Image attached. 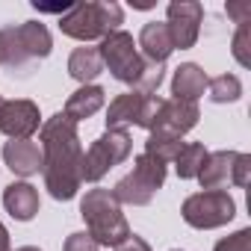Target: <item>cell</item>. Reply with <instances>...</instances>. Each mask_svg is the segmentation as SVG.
I'll list each match as a JSON object with an SVG mask.
<instances>
[{"mask_svg":"<svg viewBox=\"0 0 251 251\" xmlns=\"http://www.w3.org/2000/svg\"><path fill=\"white\" fill-rule=\"evenodd\" d=\"M42 172H45V186L56 201H71L80 192V166H83V145L77 124L65 115L56 112L50 115L42 130Z\"/></svg>","mask_w":251,"mask_h":251,"instance_id":"6da1fadb","label":"cell"},{"mask_svg":"<svg viewBox=\"0 0 251 251\" xmlns=\"http://www.w3.org/2000/svg\"><path fill=\"white\" fill-rule=\"evenodd\" d=\"M80 216L86 222V233L98 242V245H121L124 239H127L133 230L127 225V219H124L121 213V204L115 201V195L109 189H89L80 201Z\"/></svg>","mask_w":251,"mask_h":251,"instance_id":"7a4b0ae2","label":"cell"},{"mask_svg":"<svg viewBox=\"0 0 251 251\" xmlns=\"http://www.w3.org/2000/svg\"><path fill=\"white\" fill-rule=\"evenodd\" d=\"M124 24V12L112 0H92V3H71L59 18V30L77 42H92L115 33Z\"/></svg>","mask_w":251,"mask_h":251,"instance_id":"3957f363","label":"cell"},{"mask_svg":"<svg viewBox=\"0 0 251 251\" xmlns=\"http://www.w3.org/2000/svg\"><path fill=\"white\" fill-rule=\"evenodd\" d=\"M166 183V163H160L157 157L151 154H139L133 160V172L130 175H124L115 189H109L115 195L118 204H133V207H145L154 201V195L163 189Z\"/></svg>","mask_w":251,"mask_h":251,"instance_id":"277c9868","label":"cell"},{"mask_svg":"<svg viewBox=\"0 0 251 251\" xmlns=\"http://www.w3.org/2000/svg\"><path fill=\"white\" fill-rule=\"evenodd\" d=\"M98 53H100V62L109 68V74L118 80V83H127V86H139L148 62L142 59V53L136 50V42L130 33H124V30H115L109 36L100 39L98 45Z\"/></svg>","mask_w":251,"mask_h":251,"instance_id":"5b68a950","label":"cell"},{"mask_svg":"<svg viewBox=\"0 0 251 251\" xmlns=\"http://www.w3.org/2000/svg\"><path fill=\"white\" fill-rule=\"evenodd\" d=\"M133 151V139L127 130H106L103 136H98L92 142V148L83 154V166H80V177L86 183H98L109 169L121 166Z\"/></svg>","mask_w":251,"mask_h":251,"instance_id":"8992f818","label":"cell"},{"mask_svg":"<svg viewBox=\"0 0 251 251\" xmlns=\"http://www.w3.org/2000/svg\"><path fill=\"white\" fill-rule=\"evenodd\" d=\"M180 213H183V222L189 227H195V230H213V227L227 225L236 216V201L230 198L227 189H204V192L189 195L183 201Z\"/></svg>","mask_w":251,"mask_h":251,"instance_id":"52a82bcc","label":"cell"},{"mask_svg":"<svg viewBox=\"0 0 251 251\" xmlns=\"http://www.w3.org/2000/svg\"><path fill=\"white\" fill-rule=\"evenodd\" d=\"M166 15H169L166 27H169L172 45L180 50L195 48L198 33H201V21H204V6L198 0H172Z\"/></svg>","mask_w":251,"mask_h":251,"instance_id":"ba28073f","label":"cell"},{"mask_svg":"<svg viewBox=\"0 0 251 251\" xmlns=\"http://www.w3.org/2000/svg\"><path fill=\"white\" fill-rule=\"evenodd\" d=\"M42 127V112L33 100H6L0 98V133L9 139H30Z\"/></svg>","mask_w":251,"mask_h":251,"instance_id":"9c48e42d","label":"cell"},{"mask_svg":"<svg viewBox=\"0 0 251 251\" xmlns=\"http://www.w3.org/2000/svg\"><path fill=\"white\" fill-rule=\"evenodd\" d=\"M201 112H198V103H189V100H166L160 115H157V124L151 127V133H160V136H175V139H183L195 124H198Z\"/></svg>","mask_w":251,"mask_h":251,"instance_id":"30bf717a","label":"cell"},{"mask_svg":"<svg viewBox=\"0 0 251 251\" xmlns=\"http://www.w3.org/2000/svg\"><path fill=\"white\" fill-rule=\"evenodd\" d=\"M3 163L18 177L39 175L42 172V148L33 139H9L3 145Z\"/></svg>","mask_w":251,"mask_h":251,"instance_id":"8fae6325","label":"cell"},{"mask_svg":"<svg viewBox=\"0 0 251 251\" xmlns=\"http://www.w3.org/2000/svg\"><path fill=\"white\" fill-rule=\"evenodd\" d=\"M12 36H15V45H18V50L27 62L30 59H45L53 50L50 30L42 21H24V24L12 27Z\"/></svg>","mask_w":251,"mask_h":251,"instance_id":"7c38bea8","label":"cell"},{"mask_svg":"<svg viewBox=\"0 0 251 251\" xmlns=\"http://www.w3.org/2000/svg\"><path fill=\"white\" fill-rule=\"evenodd\" d=\"M136 48H142V59H145V62H151V65H166V59H169L172 50H175L166 21H151V24H145L142 33H139V45H136Z\"/></svg>","mask_w":251,"mask_h":251,"instance_id":"4fadbf2b","label":"cell"},{"mask_svg":"<svg viewBox=\"0 0 251 251\" xmlns=\"http://www.w3.org/2000/svg\"><path fill=\"white\" fill-rule=\"evenodd\" d=\"M207 83H210V77L204 74L201 65H195V62H183V65L175 68V77H172V95H175V100H189V103H195V100L207 92Z\"/></svg>","mask_w":251,"mask_h":251,"instance_id":"5bb4252c","label":"cell"},{"mask_svg":"<svg viewBox=\"0 0 251 251\" xmlns=\"http://www.w3.org/2000/svg\"><path fill=\"white\" fill-rule=\"evenodd\" d=\"M39 192H36V186H30L27 180H15V183H9L6 189H3V207H6V213L12 216V219H18V222H30L36 213H39Z\"/></svg>","mask_w":251,"mask_h":251,"instance_id":"9a60e30c","label":"cell"},{"mask_svg":"<svg viewBox=\"0 0 251 251\" xmlns=\"http://www.w3.org/2000/svg\"><path fill=\"white\" fill-rule=\"evenodd\" d=\"M142 103H145V95L142 92H124L118 95L109 109H106V130H127V127H136L139 121V112H142Z\"/></svg>","mask_w":251,"mask_h":251,"instance_id":"2e32d148","label":"cell"},{"mask_svg":"<svg viewBox=\"0 0 251 251\" xmlns=\"http://www.w3.org/2000/svg\"><path fill=\"white\" fill-rule=\"evenodd\" d=\"M103 100H106V92H103L100 86H95V83L80 86V89L65 100V115H68L74 124H80V121L92 118V115L103 106Z\"/></svg>","mask_w":251,"mask_h":251,"instance_id":"e0dca14e","label":"cell"},{"mask_svg":"<svg viewBox=\"0 0 251 251\" xmlns=\"http://www.w3.org/2000/svg\"><path fill=\"white\" fill-rule=\"evenodd\" d=\"M236 154L239 151H213V154H207V160L198 172L201 189H219L225 180H230V166H233Z\"/></svg>","mask_w":251,"mask_h":251,"instance_id":"ac0fdd59","label":"cell"},{"mask_svg":"<svg viewBox=\"0 0 251 251\" xmlns=\"http://www.w3.org/2000/svg\"><path fill=\"white\" fill-rule=\"evenodd\" d=\"M100 71H103V62H100L98 48H74L71 50V56H68V74L77 83L89 86Z\"/></svg>","mask_w":251,"mask_h":251,"instance_id":"d6986e66","label":"cell"},{"mask_svg":"<svg viewBox=\"0 0 251 251\" xmlns=\"http://www.w3.org/2000/svg\"><path fill=\"white\" fill-rule=\"evenodd\" d=\"M207 154H210V151H207L201 142H183L180 154L175 157V172H177V177H183V180L198 177V172H201Z\"/></svg>","mask_w":251,"mask_h":251,"instance_id":"ffe728a7","label":"cell"},{"mask_svg":"<svg viewBox=\"0 0 251 251\" xmlns=\"http://www.w3.org/2000/svg\"><path fill=\"white\" fill-rule=\"evenodd\" d=\"M210 89V100L213 103H233L242 98V83L236 74H219V77H210L207 83Z\"/></svg>","mask_w":251,"mask_h":251,"instance_id":"44dd1931","label":"cell"},{"mask_svg":"<svg viewBox=\"0 0 251 251\" xmlns=\"http://www.w3.org/2000/svg\"><path fill=\"white\" fill-rule=\"evenodd\" d=\"M180 148H183V142L180 139H175V136H160V133H148V142H145V154H151V157H157L160 163H175V157L180 154Z\"/></svg>","mask_w":251,"mask_h":251,"instance_id":"7402d4cb","label":"cell"},{"mask_svg":"<svg viewBox=\"0 0 251 251\" xmlns=\"http://www.w3.org/2000/svg\"><path fill=\"white\" fill-rule=\"evenodd\" d=\"M248 24H251V21L239 24L236 36H233V45H230V50H233V59H236L242 68H248V65H251V53H248V48H251V27H248Z\"/></svg>","mask_w":251,"mask_h":251,"instance_id":"603a6c76","label":"cell"},{"mask_svg":"<svg viewBox=\"0 0 251 251\" xmlns=\"http://www.w3.org/2000/svg\"><path fill=\"white\" fill-rule=\"evenodd\" d=\"M163 103H166V98H160V95H145V103H142V112H139L136 127H145V130L151 133V127L157 124V115H160Z\"/></svg>","mask_w":251,"mask_h":251,"instance_id":"cb8c5ba5","label":"cell"},{"mask_svg":"<svg viewBox=\"0 0 251 251\" xmlns=\"http://www.w3.org/2000/svg\"><path fill=\"white\" fill-rule=\"evenodd\" d=\"M213 251H251V227H239L236 233L219 239Z\"/></svg>","mask_w":251,"mask_h":251,"instance_id":"d4e9b609","label":"cell"},{"mask_svg":"<svg viewBox=\"0 0 251 251\" xmlns=\"http://www.w3.org/2000/svg\"><path fill=\"white\" fill-rule=\"evenodd\" d=\"M230 180L236 186H248L251 183V154H236V160L230 166Z\"/></svg>","mask_w":251,"mask_h":251,"instance_id":"484cf974","label":"cell"},{"mask_svg":"<svg viewBox=\"0 0 251 251\" xmlns=\"http://www.w3.org/2000/svg\"><path fill=\"white\" fill-rule=\"evenodd\" d=\"M100 245L86 233V230H77V233H71L68 239H65V245H62V251H98Z\"/></svg>","mask_w":251,"mask_h":251,"instance_id":"4316f807","label":"cell"},{"mask_svg":"<svg viewBox=\"0 0 251 251\" xmlns=\"http://www.w3.org/2000/svg\"><path fill=\"white\" fill-rule=\"evenodd\" d=\"M112 251H151V245H148V242H145L139 233H130V236L124 239L121 245H115Z\"/></svg>","mask_w":251,"mask_h":251,"instance_id":"83f0119b","label":"cell"},{"mask_svg":"<svg viewBox=\"0 0 251 251\" xmlns=\"http://www.w3.org/2000/svg\"><path fill=\"white\" fill-rule=\"evenodd\" d=\"M227 15H233L236 24H245V21L251 18V6H248V3H230V6H227Z\"/></svg>","mask_w":251,"mask_h":251,"instance_id":"f1b7e54d","label":"cell"},{"mask_svg":"<svg viewBox=\"0 0 251 251\" xmlns=\"http://www.w3.org/2000/svg\"><path fill=\"white\" fill-rule=\"evenodd\" d=\"M0 251H12L9 248V230L3 227V222H0Z\"/></svg>","mask_w":251,"mask_h":251,"instance_id":"f546056e","label":"cell"},{"mask_svg":"<svg viewBox=\"0 0 251 251\" xmlns=\"http://www.w3.org/2000/svg\"><path fill=\"white\" fill-rule=\"evenodd\" d=\"M151 0H133V9H151Z\"/></svg>","mask_w":251,"mask_h":251,"instance_id":"4dcf8cb0","label":"cell"},{"mask_svg":"<svg viewBox=\"0 0 251 251\" xmlns=\"http://www.w3.org/2000/svg\"><path fill=\"white\" fill-rule=\"evenodd\" d=\"M15 251H42V248H36V245H24V248H15Z\"/></svg>","mask_w":251,"mask_h":251,"instance_id":"1f68e13d","label":"cell"},{"mask_svg":"<svg viewBox=\"0 0 251 251\" xmlns=\"http://www.w3.org/2000/svg\"><path fill=\"white\" fill-rule=\"evenodd\" d=\"M172 251H180V248H172Z\"/></svg>","mask_w":251,"mask_h":251,"instance_id":"d6a6232c","label":"cell"}]
</instances>
